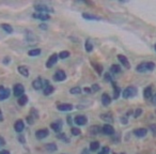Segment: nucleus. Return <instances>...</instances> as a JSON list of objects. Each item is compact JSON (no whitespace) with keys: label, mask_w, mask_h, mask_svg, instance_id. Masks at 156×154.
Returning a JSON list of instances; mask_svg holds the SVG:
<instances>
[{"label":"nucleus","mask_w":156,"mask_h":154,"mask_svg":"<svg viewBox=\"0 0 156 154\" xmlns=\"http://www.w3.org/2000/svg\"><path fill=\"white\" fill-rule=\"evenodd\" d=\"M69 92H71L72 94H80L81 89L79 87H74V88H72V89L69 90Z\"/></svg>","instance_id":"f704fd0d"},{"label":"nucleus","mask_w":156,"mask_h":154,"mask_svg":"<svg viewBox=\"0 0 156 154\" xmlns=\"http://www.w3.org/2000/svg\"><path fill=\"white\" fill-rule=\"evenodd\" d=\"M10 93H11L10 89H7L3 86H0V101H3L5 98H8L10 96Z\"/></svg>","instance_id":"0eeeda50"},{"label":"nucleus","mask_w":156,"mask_h":154,"mask_svg":"<svg viewBox=\"0 0 156 154\" xmlns=\"http://www.w3.org/2000/svg\"><path fill=\"white\" fill-rule=\"evenodd\" d=\"M27 102H28V96L25 95V94H24V95H22V96H20V98H18L17 103H18V105H20V106H24V105H26Z\"/></svg>","instance_id":"5701e85b"},{"label":"nucleus","mask_w":156,"mask_h":154,"mask_svg":"<svg viewBox=\"0 0 156 154\" xmlns=\"http://www.w3.org/2000/svg\"><path fill=\"white\" fill-rule=\"evenodd\" d=\"M87 121H88L87 117H86V116H83V115L75 117V120H74V122H75V123L77 124V125H79V126L85 125V124L87 123Z\"/></svg>","instance_id":"1a4fd4ad"},{"label":"nucleus","mask_w":156,"mask_h":154,"mask_svg":"<svg viewBox=\"0 0 156 154\" xmlns=\"http://www.w3.org/2000/svg\"><path fill=\"white\" fill-rule=\"evenodd\" d=\"M43 85H44V83H43V81H42L41 78H37L35 81H33V83H32V86H33V88H34L35 90L42 89V88H43Z\"/></svg>","instance_id":"2eb2a0df"},{"label":"nucleus","mask_w":156,"mask_h":154,"mask_svg":"<svg viewBox=\"0 0 156 154\" xmlns=\"http://www.w3.org/2000/svg\"><path fill=\"white\" fill-rule=\"evenodd\" d=\"M81 154H89V151H88L87 149H85V150L83 151V153H81Z\"/></svg>","instance_id":"864d4df0"},{"label":"nucleus","mask_w":156,"mask_h":154,"mask_svg":"<svg viewBox=\"0 0 156 154\" xmlns=\"http://www.w3.org/2000/svg\"><path fill=\"white\" fill-rule=\"evenodd\" d=\"M65 78H66V74L62 70H58L54 75V79L56 81H65Z\"/></svg>","instance_id":"39448f33"},{"label":"nucleus","mask_w":156,"mask_h":154,"mask_svg":"<svg viewBox=\"0 0 156 154\" xmlns=\"http://www.w3.org/2000/svg\"><path fill=\"white\" fill-rule=\"evenodd\" d=\"M83 17L85 18V20H101V17L92 15V14H89V13H83Z\"/></svg>","instance_id":"412c9836"},{"label":"nucleus","mask_w":156,"mask_h":154,"mask_svg":"<svg viewBox=\"0 0 156 154\" xmlns=\"http://www.w3.org/2000/svg\"><path fill=\"white\" fill-rule=\"evenodd\" d=\"M152 103H154V104H156V94H154L153 98H152Z\"/></svg>","instance_id":"3c124183"},{"label":"nucleus","mask_w":156,"mask_h":154,"mask_svg":"<svg viewBox=\"0 0 156 154\" xmlns=\"http://www.w3.org/2000/svg\"><path fill=\"white\" fill-rule=\"evenodd\" d=\"M102 132L104 133V134H106V135L115 134V130H113V127L110 125V124H105V125L102 127Z\"/></svg>","instance_id":"9b49d317"},{"label":"nucleus","mask_w":156,"mask_h":154,"mask_svg":"<svg viewBox=\"0 0 156 154\" xmlns=\"http://www.w3.org/2000/svg\"><path fill=\"white\" fill-rule=\"evenodd\" d=\"M24 128H25V124H24V122H23L22 120H18V121L15 122V124H14V130H15L16 132H17V133L23 132V131H24Z\"/></svg>","instance_id":"ddd939ff"},{"label":"nucleus","mask_w":156,"mask_h":154,"mask_svg":"<svg viewBox=\"0 0 156 154\" xmlns=\"http://www.w3.org/2000/svg\"><path fill=\"white\" fill-rule=\"evenodd\" d=\"M85 48L88 52H91L92 50H93V45H92V43L90 41H87L85 44Z\"/></svg>","instance_id":"473e14b6"},{"label":"nucleus","mask_w":156,"mask_h":154,"mask_svg":"<svg viewBox=\"0 0 156 154\" xmlns=\"http://www.w3.org/2000/svg\"><path fill=\"white\" fill-rule=\"evenodd\" d=\"M1 28H2L7 33H12V32H13V28H12V26H11V25H9V24H1Z\"/></svg>","instance_id":"a878e982"},{"label":"nucleus","mask_w":156,"mask_h":154,"mask_svg":"<svg viewBox=\"0 0 156 154\" xmlns=\"http://www.w3.org/2000/svg\"><path fill=\"white\" fill-rule=\"evenodd\" d=\"M29 116H31V117L33 118L34 120H37V118H39V115H37V110H34L33 108H31V110H30V115Z\"/></svg>","instance_id":"e433bc0d"},{"label":"nucleus","mask_w":156,"mask_h":154,"mask_svg":"<svg viewBox=\"0 0 156 154\" xmlns=\"http://www.w3.org/2000/svg\"><path fill=\"white\" fill-rule=\"evenodd\" d=\"M58 57L60 59H65L67 58V57H69V52H67V50H63V52H61L60 54L58 55Z\"/></svg>","instance_id":"72a5a7b5"},{"label":"nucleus","mask_w":156,"mask_h":154,"mask_svg":"<svg viewBox=\"0 0 156 154\" xmlns=\"http://www.w3.org/2000/svg\"><path fill=\"white\" fill-rule=\"evenodd\" d=\"M85 92L86 93H90V92H91V89H89V88H85Z\"/></svg>","instance_id":"603ef678"},{"label":"nucleus","mask_w":156,"mask_h":154,"mask_svg":"<svg viewBox=\"0 0 156 154\" xmlns=\"http://www.w3.org/2000/svg\"><path fill=\"white\" fill-rule=\"evenodd\" d=\"M45 149L47 150V151H49V152H54V151H56L57 150V145L56 143H47V145H45Z\"/></svg>","instance_id":"cd10ccee"},{"label":"nucleus","mask_w":156,"mask_h":154,"mask_svg":"<svg viewBox=\"0 0 156 154\" xmlns=\"http://www.w3.org/2000/svg\"><path fill=\"white\" fill-rule=\"evenodd\" d=\"M110 71L112 72L113 74H118V73H120V72H121V66H120V65H118V64H112L110 66Z\"/></svg>","instance_id":"c756f323"},{"label":"nucleus","mask_w":156,"mask_h":154,"mask_svg":"<svg viewBox=\"0 0 156 154\" xmlns=\"http://www.w3.org/2000/svg\"><path fill=\"white\" fill-rule=\"evenodd\" d=\"M10 60H11V59H10L9 57H5V60H3V63H5V64H8V63L10 62Z\"/></svg>","instance_id":"de8ad7c7"},{"label":"nucleus","mask_w":156,"mask_h":154,"mask_svg":"<svg viewBox=\"0 0 156 154\" xmlns=\"http://www.w3.org/2000/svg\"><path fill=\"white\" fill-rule=\"evenodd\" d=\"M54 90H55V88L52 87L51 85L45 86V87H44V90H43L44 95H49V94H51L52 92H54Z\"/></svg>","instance_id":"4be33fe9"},{"label":"nucleus","mask_w":156,"mask_h":154,"mask_svg":"<svg viewBox=\"0 0 156 154\" xmlns=\"http://www.w3.org/2000/svg\"><path fill=\"white\" fill-rule=\"evenodd\" d=\"M92 65L94 66V69L96 70V72H98V75H101L102 74V72H103V66L101 64H98V63H92Z\"/></svg>","instance_id":"2f4dec72"},{"label":"nucleus","mask_w":156,"mask_h":154,"mask_svg":"<svg viewBox=\"0 0 156 154\" xmlns=\"http://www.w3.org/2000/svg\"><path fill=\"white\" fill-rule=\"evenodd\" d=\"M147 128H143V127L137 128V130L134 131V134L136 135L137 137H144L145 135H147Z\"/></svg>","instance_id":"dca6fc26"},{"label":"nucleus","mask_w":156,"mask_h":154,"mask_svg":"<svg viewBox=\"0 0 156 154\" xmlns=\"http://www.w3.org/2000/svg\"><path fill=\"white\" fill-rule=\"evenodd\" d=\"M137 92H138V90H137L136 87H134V86H129V87H127L123 91V93H122V96H123L124 98H134V96L137 94Z\"/></svg>","instance_id":"f03ea898"},{"label":"nucleus","mask_w":156,"mask_h":154,"mask_svg":"<svg viewBox=\"0 0 156 154\" xmlns=\"http://www.w3.org/2000/svg\"><path fill=\"white\" fill-rule=\"evenodd\" d=\"M17 71L20 72L23 76H25V77H28L29 76V70H28V67L25 66V65H20V66L17 67Z\"/></svg>","instance_id":"a211bd4d"},{"label":"nucleus","mask_w":156,"mask_h":154,"mask_svg":"<svg viewBox=\"0 0 156 154\" xmlns=\"http://www.w3.org/2000/svg\"><path fill=\"white\" fill-rule=\"evenodd\" d=\"M118 59H119V61L121 62V64L123 65L124 67H126V69H130L129 61L127 60V58H126L125 56H123V55H118Z\"/></svg>","instance_id":"9d476101"},{"label":"nucleus","mask_w":156,"mask_h":154,"mask_svg":"<svg viewBox=\"0 0 156 154\" xmlns=\"http://www.w3.org/2000/svg\"><path fill=\"white\" fill-rule=\"evenodd\" d=\"M57 109L60 111H69L73 109V105L72 104H60L57 106Z\"/></svg>","instance_id":"4468645a"},{"label":"nucleus","mask_w":156,"mask_h":154,"mask_svg":"<svg viewBox=\"0 0 156 154\" xmlns=\"http://www.w3.org/2000/svg\"><path fill=\"white\" fill-rule=\"evenodd\" d=\"M33 18H37L41 20H48L50 18V16L47 13H34L32 15Z\"/></svg>","instance_id":"f8f14e48"},{"label":"nucleus","mask_w":156,"mask_h":154,"mask_svg":"<svg viewBox=\"0 0 156 154\" xmlns=\"http://www.w3.org/2000/svg\"><path fill=\"white\" fill-rule=\"evenodd\" d=\"M24 92H25V88L22 84H17V85L14 86V89H13V93L15 96L20 98V96L24 95Z\"/></svg>","instance_id":"7ed1b4c3"},{"label":"nucleus","mask_w":156,"mask_h":154,"mask_svg":"<svg viewBox=\"0 0 156 154\" xmlns=\"http://www.w3.org/2000/svg\"><path fill=\"white\" fill-rule=\"evenodd\" d=\"M28 55L30 57H35V56H39L41 55V49L40 48H35V49H31L28 52Z\"/></svg>","instance_id":"bb28decb"},{"label":"nucleus","mask_w":156,"mask_h":154,"mask_svg":"<svg viewBox=\"0 0 156 154\" xmlns=\"http://www.w3.org/2000/svg\"><path fill=\"white\" fill-rule=\"evenodd\" d=\"M150 128H151V131L153 132V134L156 135V124H151V125H150Z\"/></svg>","instance_id":"79ce46f5"},{"label":"nucleus","mask_w":156,"mask_h":154,"mask_svg":"<svg viewBox=\"0 0 156 154\" xmlns=\"http://www.w3.org/2000/svg\"><path fill=\"white\" fill-rule=\"evenodd\" d=\"M120 154H126V153H124V152H122V153H120Z\"/></svg>","instance_id":"6e6d98bb"},{"label":"nucleus","mask_w":156,"mask_h":154,"mask_svg":"<svg viewBox=\"0 0 156 154\" xmlns=\"http://www.w3.org/2000/svg\"><path fill=\"white\" fill-rule=\"evenodd\" d=\"M98 90H100V86L98 85H92V87H91V91H93V92H98Z\"/></svg>","instance_id":"58836bf2"},{"label":"nucleus","mask_w":156,"mask_h":154,"mask_svg":"<svg viewBox=\"0 0 156 154\" xmlns=\"http://www.w3.org/2000/svg\"><path fill=\"white\" fill-rule=\"evenodd\" d=\"M50 127H51L55 132H60L61 127H62V122H61V121L54 122V123L50 124Z\"/></svg>","instance_id":"aec40b11"},{"label":"nucleus","mask_w":156,"mask_h":154,"mask_svg":"<svg viewBox=\"0 0 156 154\" xmlns=\"http://www.w3.org/2000/svg\"><path fill=\"white\" fill-rule=\"evenodd\" d=\"M112 88H113V98L117 100V98L120 96V94H121V89L118 87L117 84H115V81H112Z\"/></svg>","instance_id":"f3484780"},{"label":"nucleus","mask_w":156,"mask_h":154,"mask_svg":"<svg viewBox=\"0 0 156 154\" xmlns=\"http://www.w3.org/2000/svg\"><path fill=\"white\" fill-rule=\"evenodd\" d=\"M122 122H123V123L124 124H126V123H127V121H126V118H122Z\"/></svg>","instance_id":"5fc2aeb1"},{"label":"nucleus","mask_w":156,"mask_h":154,"mask_svg":"<svg viewBox=\"0 0 156 154\" xmlns=\"http://www.w3.org/2000/svg\"><path fill=\"white\" fill-rule=\"evenodd\" d=\"M102 103L104 106H108V105L111 103V98L107 93H104L102 95Z\"/></svg>","instance_id":"6ab92c4d"},{"label":"nucleus","mask_w":156,"mask_h":154,"mask_svg":"<svg viewBox=\"0 0 156 154\" xmlns=\"http://www.w3.org/2000/svg\"><path fill=\"white\" fill-rule=\"evenodd\" d=\"M105 79H106L107 81H112V79H111V76L109 73H106L105 74Z\"/></svg>","instance_id":"37998d69"},{"label":"nucleus","mask_w":156,"mask_h":154,"mask_svg":"<svg viewBox=\"0 0 156 154\" xmlns=\"http://www.w3.org/2000/svg\"><path fill=\"white\" fill-rule=\"evenodd\" d=\"M0 154H10V152L8 150H2V151L0 152Z\"/></svg>","instance_id":"8fccbe9b"},{"label":"nucleus","mask_w":156,"mask_h":154,"mask_svg":"<svg viewBox=\"0 0 156 154\" xmlns=\"http://www.w3.org/2000/svg\"><path fill=\"white\" fill-rule=\"evenodd\" d=\"M152 95H153V93H152V87L145 88L144 91H143V96H144L145 98H150Z\"/></svg>","instance_id":"b1692460"},{"label":"nucleus","mask_w":156,"mask_h":154,"mask_svg":"<svg viewBox=\"0 0 156 154\" xmlns=\"http://www.w3.org/2000/svg\"><path fill=\"white\" fill-rule=\"evenodd\" d=\"M71 133H72V135H74V136H78V135H80L81 131L78 127H72Z\"/></svg>","instance_id":"c9c22d12"},{"label":"nucleus","mask_w":156,"mask_h":154,"mask_svg":"<svg viewBox=\"0 0 156 154\" xmlns=\"http://www.w3.org/2000/svg\"><path fill=\"white\" fill-rule=\"evenodd\" d=\"M34 9L37 11H39V13H47V12H51L52 9L48 8L47 5H42V3H37V5H34Z\"/></svg>","instance_id":"423d86ee"},{"label":"nucleus","mask_w":156,"mask_h":154,"mask_svg":"<svg viewBox=\"0 0 156 154\" xmlns=\"http://www.w3.org/2000/svg\"><path fill=\"white\" fill-rule=\"evenodd\" d=\"M58 59H59L58 55H57V54H52L51 56L48 58L47 62H46V67H48V69L52 67L57 62H58Z\"/></svg>","instance_id":"20e7f679"},{"label":"nucleus","mask_w":156,"mask_h":154,"mask_svg":"<svg viewBox=\"0 0 156 154\" xmlns=\"http://www.w3.org/2000/svg\"><path fill=\"white\" fill-rule=\"evenodd\" d=\"M58 138H59V139H64V140H66V141H67V139H65V134H60V135H58Z\"/></svg>","instance_id":"49530a36"},{"label":"nucleus","mask_w":156,"mask_h":154,"mask_svg":"<svg viewBox=\"0 0 156 154\" xmlns=\"http://www.w3.org/2000/svg\"><path fill=\"white\" fill-rule=\"evenodd\" d=\"M101 131H102V128L100 127V126H98V125H95V126H91V127H90V133H91V134H98V133L101 132Z\"/></svg>","instance_id":"7c9ffc66"},{"label":"nucleus","mask_w":156,"mask_h":154,"mask_svg":"<svg viewBox=\"0 0 156 154\" xmlns=\"http://www.w3.org/2000/svg\"><path fill=\"white\" fill-rule=\"evenodd\" d=\"M155 69V63L154 62H142L139 65H137L136 70L137 72H140V73H145V72L153 71Z\"/></svg>","instance_id":"f257e3e1"},{"label":"nucleus","mask_w":156,"mask_h":154,"mask_svg":"<svg viewBox=\"0 0 156 154\" xmlns=\"http://www.w3.org/2000/svg\"><path fill=\"white\" fill-rule=\"evenodd\" d=\"M141 113H142V109H141V108L136 109V110H135V113H134V117H135V118H138V117H140V116H141Z\"/></svg>","instance_id":"4c0bfd02"},{"label":"nucleus","mask_w":156,"mask_h":154,"mask_svg":"<svg viewBox=\"0 0 156 154\" xmlns=\"http://www.w3.org/2000/svg\"><path fill=\"white\" fill-rule=\"evenodd\" d=\"M101 119H103L104 121L107 122H112L113 121V117L110 113H104V115H101Z\"/></svg>","instance_id":"393cba45"},{"label":"nucleus","mask_w":156,"mask_h":154,"mask_svg":"<svg viewBox=\"0 0 156 154\" xmlns=\"http://www.w3.org/2000/svg\"><path fill=\"white\" fill-rule=\"evenodd\" d=\"M18 140H20V142L24 143V142H25V138H24V136H23V135H20V136H18Z\"/></svg>","instance_id":"a18cd8bd"},{"label":"nucleus","mask_w":156,"mask_h":154,"mask_svg":"<svg viewBox=\"0 0 156 154\" xmlns=\"http://www.w3.org/2000/svg\"><path fill=\"white\" fill-rule=\"evenodd\" d=\"M98 154H109V148H108V147L103 148V150H102V151H101Z\"/></svg>","instance_id":"ea45409f"},{"label":"nucleus","mask_w":156,"mask_h":154,"mask_svg":"<svg viewBox=\"0 0 156 154\" xmlns=\"http://www.w3.org/2000/svg\"><path fill=\"white\" fill-rule=\"evenodd\" d=\"M48 135H49V131H48L47 128H42V130L37 131V133H35V136H37V139H44V138H46Z\"/></svg>","instance_id":"6e6552de"},{"label":"nucleus","mask_w":156,"mask_h":154,"mask_svg":"<svg viewBox=\"0 0 156 154\" xmlns=\"http://www.w3.org/2000/svg\"><path fill=\"white\" fill-rule=\"evenodd\" d=\"M155 50H156V44H155Z\"/></svg>","instance_id":"4d7b16f0"},{"label":"nucleus","mask_w":156,"mask_h":154,"mask_svg":"<svg viewBox=\"0 0 156 154\" xmlns=\"http://www.w3.org/2000/svg\"><path fill=\"white\" fill-rule=\"evenodd\" d=\"M40 28H41V29H47V25L41 24V25H40Z\"/></svg>","instance_id":"09e8293b"},{"label":"nucleus","mask_w":156,"mask_h":154,"mask_svg":"<svg viewBox=\"0 0 156 154\" xmlns=\"http://www.w3.org/2000/svg\"><path fill=\"white\" fill-rule=\"evenodd\" d=\"M0 145H5V140L2 136H0Z\"/></svg>","instance_id":"c03bdc74"},{"label":"nucleus","mask_w":156,"mask_h":154,"mask_svg":"<svg viewBox=\"0 0 156 154\" xmlns=\"http://www.w3.org/2000/svg\"><path fill=\"white\" fill-rule=\"evenodd\" d=\"M98 148H100V142L98 141H92L91 143H90V151H96V150H98Z\"/></svg>","instance_id":"c85d7f7f"},{"label":"nucleus","mask_w":156,"mask_h":154,"mask_svg":"<svg viewBox=\"0 0 156 154\" xmlns=\"http://www.w3.org/2000/svg\"><path fill=\"white\" fill-rule=\"evenodd\" d=\"M27 122H28L29 124H33L35 122V120L33 119V118L31 117V116H28V117H27Z\"/></svg>","instance_id":"a19ab883"}]
</instances>
